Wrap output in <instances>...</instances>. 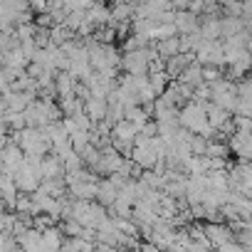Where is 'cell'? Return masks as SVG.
I'll use <instances>...</instances> for the list:
<instances>
[{
  "instance_id": "ffe728a7",
  "label": "cell",
  "mask_w": 252,
  "mask_h": 252,
  "mask_svg": "<svg viewBox=\"0 0 252 252\" xmlns=\"http://www.w3.org/2000/svg\"><path fill=\"white\" fill-rule=\"evenodd\" d=\"M74 87H77V79H74L69 72H57V74H55V94H57V96H69V94H74Z\"/></svg>"
},
{
  "instance_id": "d6a6232c",
  "label": "cell",
  "mask_w": 252,
  "mask_h": 252,
  "mask_svg": "<svg viewBox=\"0 0 252 252\" xmlns=\"http://www.w3.org/2000/svg\"><path fill=\"white\" fill-rule=\"evenodd\" d=\"M8 87H10V84H8V79H5V74H3V67H0V94H3Z\"/></svg>"
},
{
  "instance_id": "7402d4cb",
  "label": "cell",
  "mask_w": 252,
  "mask_h": 252,
  "mask_svg": "<svg viewBox=\"0 0 252 252\" xmlns=\"http://www.w3.org/2000/svg\"><path fill=\"white\" fill-rule=\"evenodd\" d=\"M247 25H250V23H245L242 18H232V15H227V18H220V37L237 35V32L247 30Z\"/></svg>"
},
{
  "instance_id": "8fae6325",
  "label": "cell",
  "mask_w": 252,
  "mask_h": 252,
  "mask_svg": "<svg viewBox=\"0 0 252 252\" xmlns=\"http://www.w3.org/2000/svg\"><path fill=\"white\" fill-rule=\"evenodd\" d=\"M15 242L23 252H42V232L35 227H28L23 235L15 237Z\"/></svg>"
},
{
  "instance_id": "5bb4252c",
  "label": "cell",
  "mask_w": 252,
  "mask_h": 252,
  "mask_svg": "<svg viewBox=\"0 0 252 252\" xmlns=\"http://www.w3.org/2000/svg\"><path fill=\"white\" fill-rule=\"evenodd\" d=\"M82 109H84V114H87V119H89L92 124H99V121H104V116H106V101H104V99H96V96H87Z\"/></svg>"
},
{
  "instance_id": "603a6c76",
  "label": "cell",
  "mask_w": 252,
  "mask_h": 252,
  "mask_svg": "<svg viewBox=\"0 0 252 252\" xmlns=\"http://www.w3.org/2000/svg\"><path fill=\"white\" fill-rule=\"evenodd\" d=\"M124 119H126V121H131L136 129H141V126L151 119V109H149V106H131V109H126V111H124Z\"/></svg>"
},
{
  "instance_id": "836d02e7",
  "label": "cell",
  "mask_w": 252,
  "mask_h": 252,
  "mask_svg": "<svg viewBox=\"0 0 252 252\" xmlns=\"http://www.w3.org/2000/svg\"><path fill=\"white\" fill-rule=\"evenodd\" d=\"M5 210H8V208H5V203H3V200H0V213H5Z\"/></svg>"
},
{
  "instance_id": "e575fe53",
  "label": "cell",
  "mask_w": 252,
  "mask_h": 252,
  "mask_svg": "<svg viewBox=\"0 0 252 252\" xmlns=\"http://www.w3.org/2000/svg\"><path fill=\"white\" fill-rule=\"evenodd\" d=\"M131 252H141V250H139V247H136V250H131Z\"/></svg>"
},
{
  "instance_id": "6da1fadb",
  "label": "cell",
  "mask_w": 252,
  "mask_h": 252,
  "mask_svg": "<svg viewBox=\"0 0 252 252\" xmlns=\"http://www.w3.org/2000/svg\"><path fill=\"white\" fill-rule=\"evenodd\" d=\"M178 126L190 134H198L203 139H218V131H213L205 121V104L186 101L178 111Z\"/></svg>"
},
{
  "instance_id": "484cf974",
  "label": "cell",
  "mask_w": 252,
  "mask_h": 252,
  "mask_svg": "<svg viewBox=\"0 0 252 252\" xmlns=\"http://www.w3.org/2000/svg\"><path fill=\"white\" fill-rule=\"evenodd\" d=\"M146 77H149V87H151V92H154L156 96H161L163 89H166V84L171 82L163 69H161V72H146Z\"/></svg>"
},
{
  "instance_id": "8992f818",
  "label": "cell",
  "mask_w": 252,
  "mask_h": 252,
  "mask_svg": "<svg viewBox=\"0 0 252 252\" xmlns=\"http://www.w3.org/2000/svg\"><path fill=\"white\" fill-rule=\"evenodd\" d=\"M25 163V154L20 151V146H15L13 141L5 144V149L0 151V166H3V173L8 176H15Z\"/></svg>"
},
{
  "instance_id": "4316f807",
  "label": "cell",
  "mask_w": 252,
  "mask_h": 252,
  "mask_svg": "<svg viewBox=\"0 0 252 252\" xmlns=\"http://www.w3.org/2000/svg\"><path fill=\"white\" fill-rule=\"evenodd\" d=\"M57 227H60V232H62L64 237H79V235H82V230H84V227H82V225H79L74 218H67V220H62Z\"/></svg>"
},
{
  "instance_id": "2e32d148",
  "label": "cell",
  "mask_w": 252,
  "mask_h": 252,
  "mask_svg": "<svg viewBox=\"0 0 252 252\" xmlns=\"http://www.w3.org/2000/svg\"><path fill=\"white\" fill-rule=\"evenodd\" d=\"M205 121H208V126H210L213 131H218L225 121H230V114H227L225 109L215 106L213 101H208V104H205Z\"/></svg>"
},
{
  "instance_id": "5b68a950",
  "label": "cell",
  "mask_w": 252,
  "mask_h": 252,
  "mask_svg": "<svg viewBox=\"0 0 252 252\" xmlns=\"http://www.w3.org/2000/svg\"><path fill=\"white\" fill-rule=\"evenodd\" d=\"M193 60L200 64V67H220L222 64V42L220 40H203L195 52H193Z\"/></svg>"
},
{
  "instance_id": "d4e9b609",
  "label": "cell",
  "mask_w": 252,
  "mask_h": 252,
  "mask_svg": "<svg viewBox=\"0 0 252 252\" xmlns=\"http://www.w3.org/2000/svg\"><path fill=\"white\" fill-rule=\"evenodd\" d=\"M183 168L188 176H205L208 173V158L205 156H190L183 161Z\"/></svg>"
},
{
  "instance_id": "ba28073f",
  "label": "cell",
  "mask_w": 252,
  "mask_h": 252,
  "mask_svg": "<svg viewBox=\"0 0 252 252\" xmlns=\"http://www.w3.org/2000/svg\"><path fill=\"white\" fill-rule=\"evenodd\" d=\"M227 151H232V156H237L240 161H247L252 156V136L250 131H235L227 141Z\"/></svg>"
},
{
  "instance_id": "83f0119b",
  "label": "cell",
  "mask_w": 252,
  "mask_h": 252,
  "mask_svg": "<svg viewBox=\"0 0 252 252\" xmlns=\"http://www.w3.org/2000/svg\"><path fill=\"white\" fill-rule=\"evenodd\" d=\"M18 45H20V42L15 40L13 32L0 30V52H8V50H13V47H18Z\"/></svg>"
},
{
  "instance_id": "44dd1931",
  "label": "cell",
  "mask_w": 252,
  "mask_h": 252,
  "mask_svg": "<svg viewBox=\"0 0 252 252\" xmlns=\"http://www.w3.org/2000/svg\"><path fill=\"white\" fill-rule=\"evenodd\" d=\"M114 198H116V188L111 186V181L109 178H101V181H96V203L99 205H104V208H109L111 203H114Z\"/></svg>"
},
{
  "instance_id": "4dcf8cb0",
  "label": "cell",
  "mask_w": 252,
  "mask_h": 252,
  "mask_svg": "<svg viewBox=\"0 0 252 252\" xmlns=\"http://www.w3.org/2000/svg\"><path fill=\"white\" fill-rule=\"evenodd\" d=\"M5 144H8V126L0 124V151L5 149Z\"/></svg>"
},
{
  "instance_id": "7c38bea8",
  "label": "cell",
  "mask_w": 252,
  "mask_h": 252,
  "mask_svg": "<svg viewBox=\"0 0 252 252\" xmlns=\"http://www.w3.org/2000/svg\"><path fill=\"white\" fill-rule=\"evenodd\" d=\"M190 62H193V55L178 52V55H173V57H168V60L163 62V72L168 74V79H176V77L183 72V67H188Z\"/></svg>"
},
{
  "instance_id": "52a82bcc",
  "label": "cell",
  "mask_w": 252,
  "mask_h": 252,
  "mask_svg": "<svg viewBox=\"0 0 252 252\" xmlns=\"http://www.w3.org/2000/svg\"><path fill=\"white\" fill-rule=\"evenodd\" d=\"M203 235H205L210 250H218V247H222L225 242L232 240V227L225 225V222H205L203 225Z\"/></svg>"
},
{
  "instance_id": "277c9868",
  "label": "cell",
  "mask_w": 252,
  "mask_h": 252,
  "mask_svg": "<svg viewBox=\"0 0 252 252\" xmlns=\"http://www.w3.org/2000/svg\"><path fill=\"white\" fill-rule=\"evenodd\" d=\"M40 161H42V158H37V156H25L23 168L13 176L18 193L32 195V193L37 190V186H40V181H42V176H40Z\"/></svg>"
},
{
  "instance_id": "d590c367",
  "label": "cell",
  "mask_w": 252,
  "mask_h": 252,
  "mask_svg": "<svg viewBox=\"0 0 252 252\" xmlns=\"http://www.w3.org/2000/svg\"><path fill=\"white\" fill-rule=\"evenodd\" d=\"M0 173H3V166H0Z\"/></svg>"
},
{
  "instance_id": "f546056e",
  "label": "cell",
  "mask_w": 252,
  "mask_h": 252,
  "mask_svg": "<svg viewBox=\"0 0 252 252\" xmlns=\"http://www.w3.org/2000/svg\"><path fill=\"white\" fill-rule=\"evenodd\" d=\"M28 8L32 10V13H47V0H28Z\"/></svg>"
},
{
  "instance_id": "e0dca14e",
  "label": "cell",
  "mask_w": 252,
  "mask_h": 252,
  "mask_svg": "<svg viewBox=\"0 0 252 252\" xmlns=\"http://www.w3.org/2000/svg\"><path fill=\"white\" fill-rule=\"evenodd\" d=\"M134 5L136 3H126V0H119L114 8H109L111 23H131L134 20ZM109 23V25H111Z\"/></svg>"
},
{
  "instance_id": "30bf717a",
  "label": "cell",
  "mask_w": 252,
  "mask_h": 252,
  "mask_svg": "<svg viewBox=\"0 0 252 252\" xmlns=\"http://www.w3.org/2000/svg\"><path fill=\"white\" fill-rule=\"evenodd\" d=\"M198 23H200V18L193 15L190 10H176V15H173V28H176L178 35L198 32Z\"/></svg>"
},
{
  "instance_id": "4fadbf2b",
  "label": "cell",
  "mask_w": 252,
  "mask_h": 252,
  "mask_svg": "<svg viewBox=\"0 0 252 252\" xmlns=\"http://www.w3.org/2000/svg\"><path fill=\"white\" fill-rule=\"evenodd\" d=\"M40 176H42V181H50V178H62V176H64L62 161H60L57 156H52V154L42 156V161H40Z\"/></svg>"
},
{
  "instance_id": "9c48e42d",
  "label": "cell",
  "mask_w": 252,
  "mask_h": 252,
  "mask_svg": "<svg viewBox=\"0 0 252 252\" xmlns=\"http://www.w3.org/2000/svg\"><path fill=\"white\" fill-rule=\"evenodd\" d=\"M37 99V96H30L25 92H13V89H5L3 94H0V106H3L5 111H25V106Z\"/></svg>"
},
{
  "instance_id": "7a4b0ae2",
  "label": "cell",
  "mask_w": 252,
  "mask_h": 252,
  "mask_svg": "<svg viewBox=\"0 0 252 252\" xmlns=\"http://www.w3.org/2000/svg\"><path fill=\"white\" fill-rule=\"evenodd\" d=\"M57 114H60V109L55 106V101L52 99H42V96L32 99L25 106V111H23L25 126H32V129H45L47 124L57 121Z\"/></svg>"
},
{
  "instance_id": "1f68e13d",
  "label": "cell",
  "mask_w": 252,
  "mask_h": 252,
  "mask_svg": "<svg viewBox=\"0 0 252 252\" xmlns=\"http://www.w3.org/2000/svg\"><path fill=\"white\" fill-rule=\"evenodd\" d=\"M168 3H171V8H173V10H183V8H188L190 0H168Z\"/></svg>"
},
{
  "instance_id": "ac0fdd59",
  "label": "cell",
  "mask_w": 252,
  "mask_h": 252,
  "mask_svg": "<svg viewBox=\"0 0 252 252\" xmlns=\"http://www.w3.org/2000/svg\"><path fill=\"white\" fill-rule=\"evenodd\" d=\"M15 198H18V188H15L13 176H8V173H0V200L5 203V208H13Z\"/></svg>"
},
{
  "instance_id": "cb8c5ba5",
  "label": "cell",
  "mask_w": 252,
  "mask_h": 252,
  "mask_svg": "<svg viewBox=\"0 0 252 252\" xmlns=\"http://www.w3.org/2000/svg\"><path fill=\"white\" fill-rule=\"evenodd\" d=\"M156 52H158L161 60H168V57L178 55V52H181V47H178V35L166 37V40H158V42H156Z\"/></svg>"
},
{
  "instance_id": "d6986e66",
  "label": "cell",
  "mask_w": 252,
  "mask_h": 252,
  "mask_svg": "<svg viewBox=\"0 0 252 252\" xmlns=\"http://www.w3.org/2000/svg\"><path fill=\"white\" fill-rule=\"evenodd\" d=\"M62 240L64 235L60 232V227H47L42 230V252H60L62 250Z\"/></svg>"
},
{
  "instance_id": "f1b7e54d",
  "label": "cell",
  "mask_w": 252,
  "mask_h": 252,
  "mask_svg": "<svg viewBox=\"0 0 252 252\" xmlns=\"http://www.w3.org/2000/svg\"><path fill=\"white\" fill-rule=\"evenodd\" d=\"M220 77H225V74L220 72V67H213V64L203 67V82H205V84H213V82H218Z\"/></svg>"
},
{
  "instance_id": "3957f363",
  "label": "cell",
  "mask_w": 252,
  "mask_h": 252,
  "mask_svg": "<svg viewBox=\"0 0 252 252\" xmlns=\"http://www.w3.org/2000/svg\"><path fill=\"white\" fill-rule=\"evenodd\" d=\"M154 60H158V52H156L154 45H149V47H141V50H126L119 57V67H124L126 74H146L149 64Z\"/></svg>"
},
{
  "instance_id": "9a60e30c",
  "label": "cell",
  "mask_w": 252,
  "mask_h": 252,
  "mask_svg": "<svg viewBox=\"0 0 252 252\" xmlns=\"http://www.w3.org/2000/svg\"><path fill=\"white\" fill-rule=\"evenodd\" d=\"M176 82H181V84H186V87H198V84H203V67L193 60L188 67H183V72L176 77Z\"/></svg>"
}]
</instances>
